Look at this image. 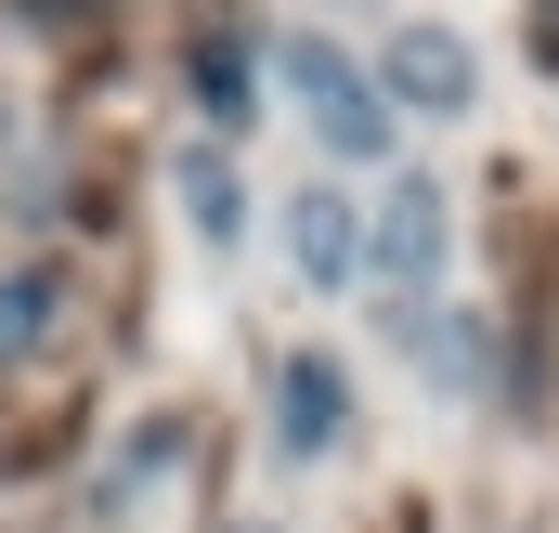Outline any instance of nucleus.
Wrapping results in <instances>:
<instances>
[{"label": "nucleus", "mask_w": 559, "mask_h": 533, "mask_svg": "<svg viewBox=\"0 0 559 533\" xmlns=\"http://www.w3.org/2000/svg\"><path fill=\"white\" fill-rule=\"evenodd\" d=\"M286 261L312 273V286H352V261H365V248H352V209H338V196H299V209H286Z\"/></svg>", "instance_id": "nucleus-3"}, {"label": "nucleus", "mask_w": 559, "mask_h": 533, "mask_svg": "<svg viewBox=\"0 0 559 533\" xmlns=\"http://www.w3.org/2000/svg\"><path fill=\"white\" fill-rule=\"evenodd\" d=\"M286 442H299V455H312V442H338V378H325V365H299V378H286Z\"/></svg>", "instance_id": "nucleus-5"}, {"label": "nucleus", "mask_w": 559, "mask_h": 533, "mask_svg": "<svg viewBox=\"0 0 559 533\" xmlns=\"http://www.w3.org/2000/svg\"><path fill=\"white\" fill-rule=\"evenodd\" d=\"M286 79H299V105L325 118V156H391V118H378V92H365V79L325 52V39H299V52H286Z\"/></svg>", "instance_id": "nucleus-1"}, {"label": "nucleus", "mask_w": 559, "mask_h": 533, "mask_svg": "<svg viewBox=\"0 0 559 533\" xmlns=\"http://www.w3.org/2000/svg\"><path fill=\"white\" fill-rule=\"evenodd\" d=\"M391 92L429 105V118L468 105V52H455V26H404V39H391Z\"/></svg>", "instance_id": "nucleus-2"}, {"label": "nucleus", "mask_w": 559, "mask_h": 533, "mask_svg": "<svg viewBox=\"0 0 559 533\" xmlns=\"http://www.w3.org/2000/svg\"><path fill=\"white\" fill-rule=\"evenodd\" d=\"M378 248H391V273H417V286L442 273V196H429V182H417V196H391V222H378Z\"/></svg>", "instance_id": "nucleus-4"}]
</instances>
